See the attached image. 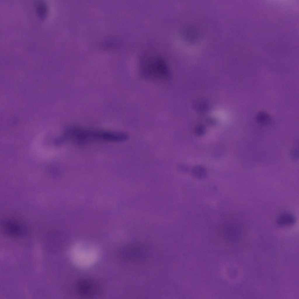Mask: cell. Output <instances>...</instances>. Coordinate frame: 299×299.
I'll list each match as a JSON object with an SVG mask.
<instances>
[{"label":"cell","instance_id":"3957f363","mask_svg":"<svg viewBox=\"0 0 299 299\" xmlns=\"http://www.w3.org/2000/svg\"><path fill=\"white\" fill-rule=\"evenodd\" d=\"M295 221V218L293 215L286 213L280 215L277 219V222L279 226L284 227L293 225Z\"/></svg>","mask_w":299,"mask_h":299},{"label":"cell","instance_id":"7a4b0ae2","mask_svg":"<svg viewBox=\"0 0 299 299\" xmlns=\"http://www.w3.org/2000/svg\"><path fill=\"white\" fill-rule=\"evenodd\" d=\"M69 135L72 139L83 143L91 140L122 142L125 138L123 132L86 129L74 127L69 129Z\"/></svg>","mask_w":299,"mask_h":299},{"label":"cell","instance_id":"6da1fadb","mask_svg":"<svg viewBox=\"0 0 299 299\" xmlns=\"http://www.w3.org/2000/svg\"><path fill=\"white\" fill-rule=\"evenodd\" d=\"M139 67L141 76L148 80H164L169 75V69L167 62L157 55L142 56L140 59Z\"/></svg>","mask_w":299,"mask_h":299}]
</instances>
